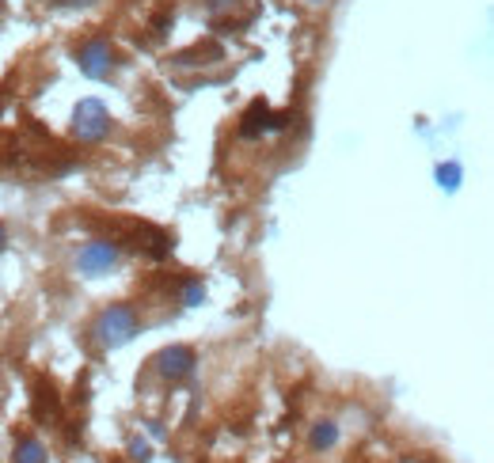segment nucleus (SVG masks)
<instances>
[{
	"label": "nucleus",
	"instance_id": "obj_12",
	"mask_svg": "<svg viewBox=\"0 0 494 463\" xmlns=\"http://www.w3.org/2000/svg\"><path fill=\"white\" fill-rule=\"evenodd\" d=\"M183 304H186V308H198V304H205V289H202L198 281H190V285H186V293H183Z\"/></svg>",
	"mask_w": 494,
	"mask_h": 463
},
{
	"label": "nucleus",
	"instance_id": "obj_2",
	"mask_svg": "<svg viewBox=\"0 0 494 463\" xmlns=\"http://www.w3.org/2000/svg\"><path fill=\"white\" fill-rule=\"evenodd\" d=\"M110 130V115L100 99H81L73 110V133L81 141H103Z\"/></svg>",
	"mask_w": 494,
	"mask_h": 463
},
{
	"label": "nucleus",
	"instance_id": "obj_6",
	"mask_svg": "<svg viewBox=\"0 0 494 463\" xmlns=\"http://www.w3.org/2000/svg\"><path fill=\"white\" fill-rule=\"evenodd\" d=\"M270 130H274V110H270L263 99H255L240 118V137H259V133H270Z\"/></svg>",
	"mask_w": 494,
	"mask_h": 463
},
{
	"label": "nucleus",
	"instance_id": "obj_11",
	"mask_svg": "<svg viewBox=\"0 0 494 463\" xmlns=\"http://www.w3.org/2000/svg\"><path fill=\"white\" fill-rule=\"evenodd\" d=\"M438 186L453 194V190L460 186V167H456V164H441V167H438Z\"/></svg>",
	"mask_w": 494,
	"mask_h": 463
},
{
	"label": "nucleus",
	"instance_id": "obj_14",
	"mask_svg": "<svg viewBox=\"0 0 494 463\" xmlns=\"http://www.w3.org/2000/svg\"><path fill=\"white\" fill-rule=\"evenodd\" d=\"M168 30H171V12H160V15L152 20V35H156V39H164Z\"/></svg>",
	"mask_w": 494,
	"mask_h": 463
},
{
	"label": "nucleus",
	"instance_id": "obj_10",
	"mask_svg": "<svg viewBox=\"0 0 494 463\" xmlns=\"http://www.w3.org/2000/svg\"><path fill=\"white\" fill-rule=\"evenodd\" d=\"M15 463H46V449H42V441H35V437H23L20 444H15Z\"/></svg>",
	"mask_w": 494,
	"mask_h": 463
},
{
	"label": "nucleus",
	"instance_id": "obj_15",
	"mask_svg": "<svg viewBox=\"0 0 494 463\" xmlns=\"http://www.w3.org/2000/svg\"><path fill=\"white\" fill-rule=\"evenodd\" d=\"M236 0H210V12H225V8H232Z\"/></svg>",
	"mask_w": 494,
	"mask_h": 463
},
{
	"label": "nucleus",
	"instance_id": "obj_3",
	"mask_svg": "<svg viewBox=\"0 0 494 463\" xmlns=\"http://www.w3.org/2000/svg\"><path fill=\"white\" fill-rule=\"evenodd\" d=\"M76 65H81L84 76L91 80H103L110 73V65H115V54H110V42L107 39H91L84 42L81 50H76Z\"/></svg>",
	"mask_w": 494,
	"mask_h": 463
},
{
	"label": "nucleus",
	"instance_id": "obj_4",
	"mask_svg": "<svg viewBox=\"0 0 494 463\" xmlns=\"http://www.w3.org/2000/svg\"><path fill=\"white\" fill-rule=\"evenodd\" d=\"M195 349L190 346H168L156 354V373H160L164 380H186L190 373H195Z\"/></svg>",
	"mask_w": 494,
	"mask_h": 463
},
{
	"label": "nucleus",
	"instance_id": "obj_17",
	"mask_svg": "<svg viewBox=\"0 0 494 463\" xmlns=\"http://www.w3.org/2000/svg\"><path fill=\"white\" fill-rule=\"evenodd\" d=\"M312 4H320V0H312Z\"/></svg>",
	"mask_w": 494,
	"mask_h": 463
},
{
	"label": "nucleus",
	"instance_id": "obj_16",
	"mask_svg": "<svg viewBox=\"0 0 494 463\" xmlns=\"http://www.w3.org/2000/svg\"><path fill=\"white\" fill-rule=\"evenodd\" d=\"M4 244H8V228H4V225H0V247H4Z\"/></svg>",
	"mask_w": 494,
	"mask_h": 463
},
{
	"label": "nucleus",
	"instance_id": "obj_9",
	"mask_svg": "<svg viewBox=\"0 0 494 463\" xmlns=\"http://www.w3.org/2000/svg\"><path fill=\"white\" fill-rule=\"evenodd\" d=\"M334 441H339V425H334V422H316V429H312V449H316V452H327V449H334Z\"/></svg>",
	"mask_w": 494,
	"mask_h": 463
},
{
	"label": "nucleus",
	"instance_id": "obj_7",
	"mask_svg": "<svg viewBox=\"0 0 494 463\" xmlns=\"http://www.w3.org/2000/svg\"><path fill=\"white\" fill-rule=\"evenodd\" d=\"M137 247L145 254H152V259H168V254H171V236L160 232V228H141L137 232Z\"/></svg>",
	"mask_w": 494,
	"mask_h": 463
},
{
	"label": "nucleus",
	"instance_id": "obj_8",
	"mask_svg": "<svg viewBox=\"0 0 494 463\" xmlns=\"http://www.w3.org/2000/svg\"><path fill=\"white\" fill-rule=\"evenodd\" d=\"M57 391L54 384H39L35 388V418H50V414H57Z\"/></svg>",
	"mask_w": 494,
	"mask_h": 463
},
{
	"label": "nucleus",
	"instance_id": "obj_1",
	"mask_svg": "<svg viewBox=\"0 0 494 463\" xmlns=\"http://www.w3.org/2000/svg\"><path fill=\"white\" fill-rule=\"evenodd\" d=\"M137 334V315L130 304H110L100 319H95V339H100L103 346H126Z\"/></svg>",
	"mask_w": 494,
	"mask_h": 463
},
{
	"label": "nucleus",
	"instance_id": "obj_5",
	"mask_svg": "<svg viewBox=\"0 0 494 463\" xmlns=\"http://www.w3.org/2000/svg\"><path fill=\"white\" fill-rule=\"evenodd\" d=\"M81 270L88 278H100V274H107L110 266L118 262V244H110V239H95V244H88L84 251H81Z\"/></svg>",
	"mask_w": 494,
	"mask_h": 463
},
{
	"label": "nucleus",
	"instance_id": "obj_13",
	"mask_svg": "<svg viewBox=\"0 0 494 463\" xmlns=\"http://www.w3.org/2000/svg\"><path fill=\"white\" fill-rule=\"evenodd\" d=\"M149 441H130V459L134 463H149Z\"/></svg>",
	"mask_w": 494,
	"mask_h": 463
}]
</instances>
